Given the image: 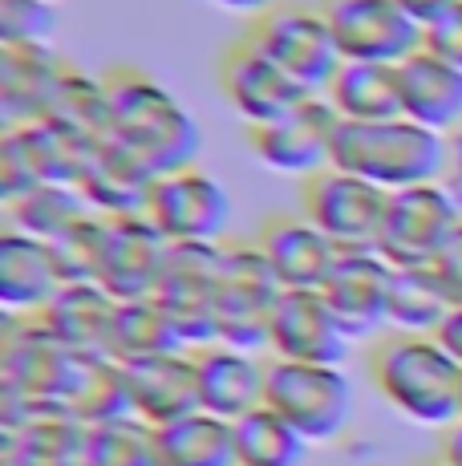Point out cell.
Segmentation results:
<instances>
[{
    "label": "cell",
    "mask_w": 462,
    "mask_h": 466,
    "mask_svg": "<svg viewBox=\"0 0 462 466\" xmlns=\"http://www.w3.org/2000/svg\"><path fill=\"white\" fill-rule=\"evenodd\" d=\"M110 134L122 150L138 158L150 175H171L183 167H199L203 130L191 110L158 77L135 66H114L102 74Z\"/></svg>",
    "instance_id": "obj_1"
},
{
    "label": "cell",
    "mask_w": 462,
    "mask_h": 466,
    "mask_svg": "<svg viewBox=\"0 0 462 466\" xmlns=\"http://www.w3.org/2000/svg\"><path fill=\"white\" fill-rule=\"evenodd\" d=\"M369 381L414 426L447 430L462 418V365L438 337H377L369 345Z\"/></svg>",
    "instance_id": "obj_2"
},
{
    "label": "cell",
    "mask_w": 462,
    "mask_h": 466,
    "mask_svg": "<svg viewBox=\"0 0 462 466\" xmlns=\"http://www.w3.org/2000/svg\"><path fill=\"white\" fill-rule=\"evenodd\" d=\"M336 170L366 178L381 191H402L417 183H442L447 134H434L410 118L389 122H341L333 138Z\"/></svg>",
    "instance_id": "obj_3"
},
{
    "label": "cell",
    "mask_w": 462,
    "mask_h": 466,
    "mask_svg": "<svg viewBox=\"0 0 462 466\" xmlns=\"http://www.w3.org/2000/svg\"><path fill=\"white\" fill-rule=\"evenodd\" d=\"M284 297L276 272L268 268L256 239H227L219 248V297H216V329L219 345L236 349H268L272 312Z\"/></svg>",
    "instance_id": "obj_4"
},
{
    "label": "cell",
    "mask_w": 462,
    "mask_h": 466,
    "mask_svg": "<svg viewBox=\"0 0 462 466\" xmlns=\"http://www.w3.org/2000/svg\"><path fill=\"white\" fill-rule=\"evenodd\" d=\"M244 37L272 61L288 77H296L308 94H325L328 82L341 69V49L328 29L321 5H300V0H276L268 13L247 21Z\"/></svg>",
    "instance_id": "obj_5"
},
{
    "label": "cell",
    "mask_w": 462,
    "mask_h": 466,
    "mask_svg": "<svg viewBox=\"0 0 462 466\" xmlns=\"http://www.w3.org/2000/svg\"><path fill=\"white\" fill-rule=\"evenodd\" d=\"M77 357L82 353L61 345L41 317H5V353H0L5 414L29 406H61Z\"/></svg>",
    "instance_id": "obj_6"
},
{
    "label": "cell",
    "mask_w": 462,
    "mask_h": 466,
    "mask_svg": "<svg viewBox=\"0 0 462 466\" xmlns=\"http://www.w3.org/2000/svg\"><path fill=\"white\" fill-rule=\"evenodd\" d=\"M264 406H272L284 422L296 426L308 446L333 442L353 418V385L341 373V365H296L268 357Z\"/></svg>",
    "instance_id": "obj_7"
},
{
    "label": "cell",
    "mask_w": 462,
    "mask_h": 466,
    "mask_svg": "<svg viewBox=\"0 0 462 466\" xmlns=\"http://www.w3.org/2000/svg\"><path fill=\"white\" fill-rule=\"evenodd\" d=\"M227 187L203 167H183L158 175L146 199V219L166 236V244H227L231 223Z\"/></svg>",
    "instance_id": "obj_8"
},
{
    "label": "cell",
    "mask_w": 462,
    "mask_h": 466,
    "mask_svg": "<svg viewBox=\"0 0 462 466\" xmlns=\"http://www.w3.org/2000/svg\"><path fill=\"white\" fill-rule=\"evenodd\" d=\"M462 208L442 183H417L389 191L377 252L394 268H426L458 231Z\"/></svg>",
    "instance_id": "obj_9"
},
{
    "label": "cell",
    "mask_w": 462,
    "mask_h": 466,
    "mask_svg": "<svg viewBox=\"0 0 462 466\" xmlns=\"http://www.w3.org/2000/svg\"><path fill=\"white\" fill-rule=\"evenodd\" d=\"M386 203H389V191H381V187L336 167L300 183V215H308L341 252H369V248H377Z\"/></svg>",
    "instance_id": "obj_10"
},
{
    "label": "cell",
    "mask_w": 462,
    "mask_h": 466,
    "mask_svg": "<svg viewBox=\"0 0 462 466\" xmlns=\"http://www.w3.org/2000/svg\"><path fill=\"white\" fill-rule=\"evenodd\" d=\"M219 248L224 244H171L155 300L166 309L186 349L216 345V297H219Z\"/></svg>",
    "instance_id": "obj_11"
},
{
    "label": "cell",
    "mask_w": 462,
    "mask_h": 466,
    "mask_svg": "<svg viewBox=\"0 0 462 466\" xmlns=\"http://www.w3.org/2000/svg\"><path fill=\"white\" fill-rule=\"evenodd\" d=\"M336 130H341V114L328 106L325 94H313L308 102H300L292 114L268 122V127H247V147L260 167L308 183L333 163Z\"/></svg>",
    "instance_id": "obj_12"
},
{
    "label": "cell",
    "mask_w": 462,
    "mask_h": 466,
    "mask_svg": "<svg viewBox=\"0 0 462 466\" xmlns=\"http://www.w3.org/2000/svg\"><path fill=\"white\" fill-rule=\"evenodd\" d=\"M321 13L345 61L402 66L422 49V25L397 0H321Z\"/></svg>",
    "instance_id": "obj_13"
},
{
    "label": "cell",
    "mask_w": 462,
    "mask_h": 466,
    "mask_svg": "<svg viewBox=\"0 0 462 466\" xmlns=\"http://www.w3.org/2000/svg\"><path fill=\"white\" fill-rule=\"evenodd\" d=\"M219 89L227 106L247 127H268V122L292 114L300 102H308V89L288 77L268 53H260L247 37L231 41L219 57Z\"/></svg>",
    "instance_id": "obj_14"
},
{
    "label": "cell",
    "mask_w": 462,
    "mask_h": 466,
    "mask_svg": "<svg viewBox=\"0 0 462 466\" xmlns=\"http://www.w3.org/2000/svg\"><path fill=\"white\" fill-rule=\"evenodd\" d=\"M349 333L328 309L321 289H284L272 312L268 357L296 365H341L349 357Z\"/></svg>",
    "instance_id": "obj_15"
},
{
    "label": "cell",
    "mask_w": 462,
    "mask_h": 466,
    "mask_svg": "<svg viewBox=\"0 0 462 466\" xmlns=\"http://www.w3.org/2000/svg\"><path fill=\"white\" fill-rule=\"evenodd\" d=\"M166 252H171V244L146 215H114V219H105V252L102 268H97V284L114 300L155 297Z\"/></svg>",
    "instance_id": "obj_16"
},
{
    "label": "cell",
    "mask_w": 462,
    "mask_h": 466,
    "mask_svg": "<svg viewBox=\"0 0 462 466\" xmlns=\"http://www.w3.org/2000/svg\"><path fill=\"white\" fill-rule=\"evenodd\" d=\"M122 373H126L130 418H138L142 426L163 430L186 414H195V410H203L199 406V373H195L191 349L126 361Z\"/></svg>",
    "instance_id": "obj_17"
},
{
    "label": "cell",
    "mask_w": 462,
    "mask_h": 466,
    "mask_svg": "<svg viewBox=\"0 0 462 466\" xmlns=\"http://www.w3.org/2000/svg\"><path fill=\"white\" fill-rule=\"evenodd\" d=\"M389 280H394V264L369 248V252H341L321 284L328 309L336 312L341 329L349 340H366L377 329H386V304H389Z\"/></svg>",
    "instance_id": "obj_18"
},
{
    "label": "cell",
    "mask_w": 462,
    "mask_h": 466,
    "mask_svg": "<svg viewBox=\"0 0 462 466\" xmlns=\"http://www.w3.org/2000/svg\"><path fill=\"white\" fill-rule=\"evenodd\" d=\"M195 353V373H199V406L207 414L239 422L244 414L264 406L268 393V357L236 345H203Z\"/></svg>",
    "instance_id": "obj_19"
},
{
    "label": "cell",
    "mask_w": 462,
    "mask_h": 466,
    "mask_svg": "<svg viewBox=\"0 0 462 466\" xmlns=\"http://www.w3.org/2000/svg\"><path fill=\"white\" fill-rule=\"evenodd\" d=\"M69 69L74 66L57 57L49 45L0 49V118H5V127L49 122Z\"/></svg>",
    "instance_id": "obj_20"
},
{
    "label": "cell",
    "mask_w": 462,
    "mask_h": 466,
    "mask_svg": "<svg viewBox=\"0 0 462 466\" xmlns=\"http://www.w3.org/2000/svg\"><path fill=\"white\" fill-rule=\"evenodd\" d=\"M256 248L276 272L280 289H321L328 272H333L336 256H341V248L308 215H288V211H276L260 223Z\"/></svg>",
    "instance_id": "obj_21"
},
{
    "label": "cell",
    "mask_w": 462,
    "mask_h": 466,
    "mask_svg": "<svg viewBox=\"0 0 462 466\" xmlns=\"http://www.w3.org/2000/svg\"><path fill=\"white\" fill-rule=\"evenodd\" d=\"M53 244L21 236V231H0V309L5 317H41L65 289Z\"/></svg>",
    "instance_id": "obj_22"
},
{
    "label": "cell",
    "mask_w": 462,
    "mask_h": 466,
    "mask_svg": "<svg viewBox=\"0 0 462 466\" xmlns=\"http://www.w3.org/2000/svg\"><path fill=\"white\" fill-rule=\"evenodd\" d=\"M85 426L65 406H29L5 414L0 466H82Z\"/></svg>",
    "instance_id": "obj_23"
},
{
    "label": "cell",
    "mask_w": 462,
    "mask_h": 466,
    "mask_svg": "<svg viewBox=\"0 0 462 466\" xmlns=\"http://www.w3.org/2000/svg\"><path fill=\"white\" fill-rule=\"evenodd\" d=\"M397 89H402V118L434 134H455L462 127V69L417 49L397 66Z\"/></svg>",
    "instance_id": "obj_24"
},
{
    "label": "cell",
    "mask_w": 462,
    "mask_h": 466,
    "mask_svg": "<svg viewBox=\"0 0 462 466\" xmlns=\"http://www.w3.org/2000/svg\"><path fill=\"white\" fill-rule=\"evenodd\" d=\"M45 183H65V150L53 122L5 127L0 134V199L13 203Z\"/></svg>",
    "instance_id": "obj_25"
},
{
    "label": "cell",
    "mask_w": 462,
    "mask_h": 466,
    "mask_svg": "<svg viewBox=\"0 0 462 466\" xmlns=\"http://www.w3.org/2000/svg\"><path fill=\"white\" fill-rule=\"evenodd\" d=\"M118 300L94 280H74L53 297V304L41 312L45 329L61 345H69L82 357H110V329Z\"/></svg>",
    "instance_id": "obj_26"
},
{
    "label": "cell",
    "mask_w": 462,
    "mask_h": 466,
    "mask_svg": "<svg viewBox=\"0 0 462 466\" xmlns=\"http://www.w3.org/2000/svg\"><path fill=\"white\" fill-rule=\"evenodd\" d=\"M328 106L341 122H389L402 118V89H397V66L377 61H341L336 77L325 89Z\"/></svg>",
    "instance_id": "obj_27"
},
{
    "label": "cell",
    "mask_w": 462,
    "mask_h": 466,
    "mask_svg": "<svg viewBox=\"0 0 462 466\" xmlns=\"http://www.w3.org/2000/svg\"><path fill=\"white\" fill-rule=\"evenodd\" d=\"M158 466H239L236 426L224 418L195 410L179 422L155 430Z\"/></svg>",
    "instance_id": "obj_28"
},
{
    "label": "cell",
    "mask_w": 462,
    "mask_h": 466,
    "mask_svg": "<svg viewBox=\"0 0 462 466\" xmlns=\"http://www.w3.org/2000/svg\"><path fill=\"white\" fill-rule=\"evenodd\" d=\"M450 297L434 268H394L389 280V304H386V329L410 337H438L442 320L450 317Z\"/></svg>",
    "instance_id": "obj_29"
},
{
    "label": "cell",
    "mask_w": 462,
    "mask_h": 466,
    "mask_svg": "<svg viewBox=\"0 0 462 466\" xmlns=\"http://www.w3.org/2000/svg\"><path fill=\"white\" fill-rule=\"evenodd\" d=\"M61 406L77 418L82 426L114 422V418H130V398H126V373L114 357H77L69 390Z\"/></svg>",
    "instance_id": "obj_30"
},
{
    "label": "cell",
    "mask_w": 462,
    "mask_h": 466,
    "mask_svg": "<svg viewBox=\"0 0 462 466\" xmlns=\"http://www.w3.org/2000/svg\"><path fill=\"white\" fill-rule=\"evenodd\" d=\"M175 349H186V345L179 340L166 309L155 297L118 300V309H114V329H110L114 361L126 365V361H142V357L175 353Z\"/></svg>",
    "instance_id": "obj_31"
},
{
    "label": "cell",
    "mask_w": 462,
    "mask_h": 466,
    "mask_svg": "<svg viewBox=\"0 0 462 466\" xmlns=\"http://www.w3.org/2000/svg\"><path fill=\"white\" fill-rule=\"evenodd\" d=\"M82 215H90V203H85V195L77 191L74 183H45V187H37V191L21 195V199L5 203V228L53 244V239L65 236Z\"/></svg>",
    "instance_id": "obj_32"
},
{
    "label": "cell",
    "mask_w": 462,
    "mask_h": 466,
    "mask_svg": "<svg viewBox=\"0 0 462 466\" xmlns=\"http://www.w3.org/2000/svg\"><path fill=\"white\" fill-rule=\"evenodd\" d=\"M236 426V459L239 466H305L308 442L292 422H284L272 406L244 414Z\"/></svg>",
    "instance_id": "obj_33"
},
{
    "label": "cell",
    "mask_w": 462,
    "mask_h": 466,
    "mask_svg": "<svg viewBox=\"0 0 462 466\" xmlns=\"http://www.w3.org/2000/svg\"><path fill=\"white\" fill-rule=\"evenodd\" d=\"M82 466H158L155 430L142 426L138 418L85 426Z\"/></svg>",
    "instance_id": "obj_34"
},
{
    "label": "cell",
    "mask_w": 462,
    "mask_h": 466,
    "mask_svg": "<svg viewBox=\"0 0 462 466\" xmlns=\"http://www.w3.org/2000/svg\"><path fill=\"white\" fill-rule=\"evenodd\" d=\"M102 252H105V215H82L74 228L61 239H53V256H57L65 280H94L97 284V268H102Z\"/></svg>",
    "instance_id": "obj_35"
},
{
    "label": "cell",
    "mask_w": 462,
    "mask_h": 466,
    "mask_svg": "<svg viewBox=\"0 0 462 466\" xmlns=\"http://www.w3.org/2000/svg\"><path fill=\"white\" fill-rule=\"evenodd\" d=\"M53 29H57L53 0H0V49L49 45Z\"/></svg>",
    "instance_id": "obj_36"
},
{
    "label": "cell",
    "mask_w": 462,
    "mask_h": 466,
    "mask_svg": "<svg viewBox=\"0 0 462 466\" xmlns=\"http://www.w3.org/2000/svg\"><path fill=\"white\" fill-rule=\"evenodd\" d=\"M422 49H430L434 57H442V61H450V66L462 69V0H455L434 25H426Z\"/></svg>",
    "instance_id": "obj_37"
},
{
    "label": "cell",
    "mask_w": 462,
    "mask_h": 466,
    "mask_svg": "<svg viewBox=\"0 0 462 466\" xmlns=\"http://www.w3.org/2000/svg\"><path fill=\"white\" fill-rule=\"evenodd\" d=\"M434 276L442 280V289H447V297L455 309H462V223L458 231L447 239V248H442L438 256H434Z\"/></svg>",
    "instance_id": "obj_38"
},
{
    "label": "cell",
    "mask_w": 462,
    "mask_h": 466,
    "mask_svg": "<svg viewBox=\"0 0 462 466\" xmlns=\"http://www.w3.org/2000/svg\"><path fill=\"white\" fill-rule=\"evenodd\" d=\"M442 187L455 195V203L462 208V127L455 134H447V170H442Z\"/></svg>",
    "instance_id": "obj_39"
},
{
    "label": "cell",
    "mask_w": 462,
    "mask_h": 466,
    "mask_svg": "<svg viewBox=\"0 0 462 466\" xmlns=\"http://www.w3.org/2000/svg\"><path fill=\"white\" fill-rule=\"evenodd\" d=\"M397 5H402L406 13H410L414 21L426 29V25H434V21H438V16L447 13V8L455 5V0H397Z\"/></svg>",
    "instance_id": "obj_40"
},
{
    "label": "cell",
    "mask_w": 462,
    "mask_h": 466,
    "mask_svg": "<svg viewBox=\"0 0 462 466\" xmlns=\"http://www.w3.org/2000/svg\"><path fill=\"white\" fill-rule=\"evenodd\" d=\"M438 340H442V349L462 365V309H450V317L442 320V329H438Z\"/></svg>",
    "instance_id": "obj_41"
},
{
    "label": "cell",
    "mask_w": 462,
    "mask_h": 466,
    "mask_svg": "<svg viewBox=\"0 0 462 466\" xmlns=\"http://www.w3.org/2000/svg\"><path fill=\"white\" fill-rule=\"evenodd\" d=\"M438 459L447 466H462V418L455 426L442 430V446H438Z\"/></svg>",
    "instance_id": "obj_42"
},
{
    "label": "cell",
    "mask_w": 462,
    "mask_h": 466,
    "mask_svg": "<svg viewBox=\"0 0 462 466\" xmlns=\"http://www.w3.org/2000/svg\"><path fill=\"white\" fill-rule=\"evenodd\" d=\"M211 5H219V8H227V13H239V16H260V13H268L276 0H211Z\"/></svg>",
    "instance_id": "obj_43"
},
{
    "label": "cell",
    "mask_w": 462,
    "mask_h": 466,
    "mask_svg": "<svg viewBox=\"0 0 462 466\" xmlns=\"http://www.w3.org/2000/svg\"><path fill=\"white\" fill-rule=\"evenodd\" d=\"M422 466H447V462H442V459H434V462H422Z\"/></svg>",
    "instance_id": "obj_44"
}]
</instances>
